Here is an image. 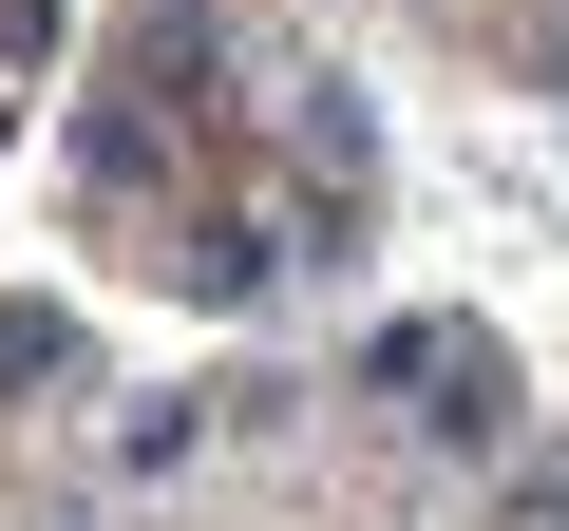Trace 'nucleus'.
<instances>
[{"label":"nucleus","instance_id":"obj_1","mask_svg":"<svg viewBox=\"0 0 569 531\" xmlns=\"http://www.w3.org/2000/svg\"><path fill=\"white\" fill-rule=\"evenodd\" d=\"M361 399H399L437 455H512V418H531V380H512V342H493L475 304H418V323H380V342H361Z\"/></svg>","mask_w":569,"mask_h":531},{"label":"nucleus","instance_id":"obj_2","mask_svg":"<svg viewBox=\"0 0 569 531\" xmlns=\"http://www.w3.org/2000/svg\"><path fill=\"white\" fill-rule=\"evenodd\" d=\"M133 266H152V285H190V304H266V285H284V228H266V209H171Z\"/></svg>","mask_w":569,"mask_h":531},{"label":"nucleus","instance_id":"obj_3","mask_svg":"<svg viewBox=\"0 0 569 531\" xmlns=\"http://www.w3.org/2000/svg\"><path fill=\"white\" fill-rule=\"evenodd\" d=\"M284 152H305V190H380V114L342 77H305V114H284Z\"/></svg>","mask_w":569,"mask_h":531},{"label":"nucleus","instance_id":"obj_4","mask_svg":"<svg viewBox=\"0 0 569 531\" xmlns=\"http://www.w3.org/2000/svg\"><path fill=\"white\" fill-rule=\"evenodd\" d=\"M39 380H77V304H0V399H39Z\"/></svg>","mask_w":569,"mask_h":531},{"label":"nucleus","instance_id":"obj_5","mask_svg":"<svg viewBox=\"0 0 569 531\" xmlns=\"http://www.w3.org/2000/svg\"><path fill=\"white\" fill-rule=\"evenodd\" d=\"M114 455H133V474H190V455H209V399H152V418H133Z\"/></svg>","mask_w":569,"mask_h":531},{"label":"nucleus","instance_id":"obj_6","mask_svg":"<svg viewBox=\"0 0 569 531\" xmlns=\"http://www.w3.org/2000/svg\"><path fill=\"white\" fill-rule=\"evenodd\" d=\"M0 58H58V0H0Z\"/></svg>","mask_w":569,"mask_h":531},{"label":"nucleus","instance_id":"obj_7","mask_svg":"<svg viewBox=\"0 0 569 531\" xmlns=\"http://www.w3.org/2000/svg\"><path fill=\"white\" fill-rule=\"evenodd\" d=\"M531 58H550V96H569V0H550V39H531Z\"/></svg>","mask_w":569,"mask_h":531},{"label":"nucleus","instance_id":"obj_8","mask_svg":"<svg viewBox=\"0 0 569 531\" xmlns=\"http://www.w3.org/2000/svg\"><path fill=\"white\" fill-rule=\"evenodd\" d=\"M531 531H569V493H550V512H531Z\"/></svg>","mask_w":569,"mask_h":531}]
</instances>
